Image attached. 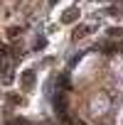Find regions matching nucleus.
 <instances>
[{
	"mask_svg": "<svg viewBox=\"0 0 123 125\" xmlns=\"http://www.w3.org/2000/svg\"><path fill=\"white\" fill-rule=\"evenodd\" d=\"M108 37H123V30L121 27H111L108 30Z\"/></svg>",
	"mask_w": 123,
	"mask_h": 125,
	"instance_id": "5",
	"label": "nucleus"
},
{
	"mask_svg": "<svg viewBox=\"0 0 123 125\" xmlns=\"http://www.w3.org/2000/svg\"><path fill=\"white\" fill-rule=\"evenodd\" d=\"M121 47H123V42H121Z\"/></svg>",
	"mask_w": 123,
	"mask_h": 125,
	"instance_id": "9",
	"label": "nucleus"
},
{
	"mask_svg": "<svg viewBox=\"0 0 123 125\" xmlns=\"http://www.w3.org/2000/svg\"><path fill=\"white\" fill-rule=\"evenodd\" d=\"M32 83H35V71H32V69H27V71L22 74V86H25V88H30Z\"/></svg>",
	"mask_w": 123,
	"mask_h": 125,
	"instance_id": "3",
	"label": "nucleus"
},
{
	"mask_svg": "<svg viewBox=\"0 0 123 125\" xmlns=\"http://www.w3.org/2000/svg\"><path fill=\"white\" fill-rule=\"evenodd\" d=\"M98 47H101V49H103V54H113V52H116V47H113V44H111V42H101V44H98Z\"/></svg>",
	"mask_w": 123,
	"mask_h": 125,
	"instance_id": "4",
	"label": "nucleus"
},
{
	"mask_svg": "<svg viewBox=\"0 0 123 125\" xmlns=\"http://www.w3.org/2000/svg\"><path fill=\"white\" fill-rule=\"evenodd\" d=\"M49 5H57V0H49Z\"/></svg>",
	"mask_w": 123,
	"mask_h": 125,
	"instance_id": "8",
	"label": "nucleus"
},
{
	"mask_svg": "<svg viewBox=\"0 0 123 125\" xmlns=\"http://www.w3.org/2000/svg\"><path fill=\"white\" fill-rule=\"evenodd\" d=\"M20 32H22L20 27H10V30H8V37H10V39H15V37H17Z\"/></svg>",
	"mask_w": 123,
	"mask_h": 125,
	"instance_id": "6",
	"label": "nucleus"
},
{
	"mask_svg": "<svg viewBox=\"0 0 123 125\" xmlns=\"http://www.w3.org/2000/svg\"><path fill=\"white\" fill-rule=\"evenodd\" d=\"M89 32H91V27H89V25H79V27L74 30V34H72V37H74V39H81V37H86Z\"/></svg>",
	"mask_w": 123,
	"mask_h": 125,
	"instance_id": "2",
	"label": "nucleus"
},
{
	"mask_svg": "<svg viewBox=\"0 0 123 125\" xmlns=\"http://www.w3.org/2000/svg\"><path fill=\"white\" fill-rule=\"evenodd\" d=\"M76 17H79V10H76V8H69L64 15H62V22H64V25H72Z\"/></svg>",
	"mask_w": 123,
	"mask_h": 125,
	"instance_id": "1",
	"label": "nucleus"
},
{
	"mask_svg": "<svg viewBox=\"0 0 123 125\" xmlns=\"http://www.w3.org/2000/svg\"><path fill=\"white\" fill-rule=\"evenodd\" d=\"M8 125H27V123H25V120H22V118H15V120H10V123H8Z\"/></svg>",
	"mask_w": 123,
	"mask_h": 125,
	"instance_id": "7",
	"label": "nucleus"
}]
</instances>
